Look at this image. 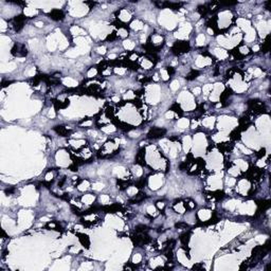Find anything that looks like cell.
I'll return each instance as SVG.
<instances>
[{
	"mask_svg": "<svg viewBox=\"0 0 271 271\" xmlns=\"http://www.w3.org/2000/svg\"><path fill=\"white\" fill-rule=\"evenodd\" d=\"M190 50V44L187 41H176L173 47V52L176 55H180Z\"/></svg>",
	"mask_w": 271,
	"mask_h": 271,
	"instance_id": "1",
	"label": "cell"
},
{
	"mask_svg": "<svg viewBox=\"0 0 271 271\" xmlns=\"http://www.w3.org/2000/svg\"><path fill=\"white\" fill-rule=\"evenodd\" d=\"M165 133H166L165 129H161V128H153V129L149 130V133H148L147 136H148V138H151V139H158V138L163 137Z\"/></svg>",
	"mask_w": 271,
	"mask_h": 271,
	"instance_id": "2",
	"label": "cell"
},
{
	"mask_svg": "<svg viewBox=\"0 0 271 271\" xmlns=\"http://www.w3.org/2000/svg\"><path fill=\"white\" fill-rule=\"evenodd\" d=\"M49 16H50V18H52L53 20H63L64 17H65V15H64L63 11H60V10H52L51 13L49 14Z\"/></svg>",
	"mask_w": 271,
	"mask_h": 271,
	"instance_id": "3",
	"label": "cell"
},
{
	"mask_svg": "<svg viewBox=\"0 0 271 271\" xmlns=\"http://www.w3.org/2000/svg\"><path fill=\"white\" fill-rule=\"evenodd\" d=\"M145 149L144 148H141L139 153L137 154V158H136V163L137 164H140V165H145Z\"/></svg>",
	"mask_w": 271,
	"mask_h": 271,
	"instance_id": "4",
	"label": "cell"
},
{
	"mask_svg": "<svg viewBox=\"0 0 271 271\" xmlns=\"http://www.w3.org/2000/svg\"><path fill=\"white\" fill-rule=\"evenodd\" d=\"M76 235L78 236V239H80V241H81V244L88 249L89 246H90V239H89V237H88L87 235L81 234V233H77Z\"/></svg>",
	"mask_w": 271,
	"mask_h": 271,
	"instance_id": "5",
	"label": "cell"
},
{
	"mask_svg": "<svg viewBox=\"0 0 271 271\" xmlns=\"http://www.w3.org/2000/svg\"><path fill=\"white\" fill-rule=\"evenodd\" d=\"M54 130L58 133V135L62 136V137H67V136L70 133V130L68 129V128H66V127H64V126H56L54 128Z\"/></svg>",
	"mask_w": 271,
	"mask_h": 271,
	"instance_id": "6",
	"label": "cell"
},
{
	"mask_svg": "<svg viewBox=\"0 0 271 271\" xmlns=\"http://www.w3.org/2000/svg\"><path fill=\"white\" fill-rule=\"evenodd\" d=\"M145 198H146V194L141 192V193H139L138 195H136L135 198L130 200V202H131V203H138V202H141L142 200H144Z\"/></svg>",
	"mask_w": 271,
	"mask_h": 271,
	"instance_id": "7",
	"label": "cell"
},
{
	"mask_svg": "<svg viewBox=\"0 0 271 271\" xmlns=\"http://www.w3.org/2000/svg\"><path fill=\"white\" fill-rule=\"evenodd\" d=\"M231 94H232V90L227 88L226 90H225L223 93H221V95H220V102H221V103L226 102L227 100L229 99V97L231 95Z\"/></svg>",
	"mask_w": 271,
	"mask_h": 271,
	"instance_id": "8",
	"label": "cell"
},
{
	"mask_svg": "<svg viewBox=\"0 0 271 271\" xmlns=\"http://www.w3.org/2000/svg\"><path fill=\"white\" fill-rule=\"evenodd\" d=\"M180 241L182 243V245H187L189 244V241H190V238H191V233L190 232H185L183 233L182 235H180Z\"/></svg>",
	"mask_w": 271,
	"mask_h": 271,
	"instance_id": "9",
	"label": "cell"
},
{
	"mask_svg": "<svg viewBox=\"0 0 271 271\" xmlns=\"http://www.w3.org/2000/svg\"><path fill=\"white\" fill-rule=\"evenodd\" d=\"M230 138L232 139V140H234V141L239 140V139H241V129H239V128H235L232 133H230Z\"/></svg>",
	"mask_w": 271,
	"mask_h": 271,
	"instance_id": "10",
	"label": "cell"
},
{
	"mask_svg": "<svg viewBox=\"0 0 271 271\" xmlns=\"http://www.w3.org/2000/svg\"><path fill=\"white\" fill-rule=\"evenodd\" d=\"M198 75H199V71H197V70H191V72L187 75V80L192 81V80H195Z\"/></svg>",
	"mask_w": 271,
	"mask_h": 271,
	"instance_id": "11",
	"label": "cell"
},
{
	"mask_svg": "<svg viewBox=\"0 0 271 271\" xmlns=\"http://www.w3.org/2000/svg\"><path fill=\"white\" fill-rule=\"evenodd\" d=\"M171 110H173V111H175L176 113H178V115H183V111H182V109L180 108V106L178 105V104H174V105L171 107Z\"/></svg>",
	"mask_w": 271,
	"mask_h": 271,
	"instance_id": "12",
	"label": "cell"
},
{
	"mask_svg": "<svg viewBox=\"0 0 271 271\" xmlns=\"http://www.w3.org/2000/svg\"><path fill=\"white\" fill-rule=\"evenodd\" d=\"M117 34H115V32H113V33L109 34L108 36H107V40H110V41H112V40H115V39H117Z\"/></svg>",
	"mask_w": 271,
	"mask_h": 271,
	"instance_id": "13",
	"label": "cell"
},
{
	"mask_svg": "<svg viewBox=\"0 0 271 271\" xmlns=\"http://www.w3.org/2000/svg\"><path fill=\"white\" fill-rule=\"evenodd\" d=\"M265 151H266L265 148H263V149H261V151H259V153H257V157H259V158H261V157L265 156Z\"/></svg>",
	"mask_w": 271,
	"mask_h": 271,
	"instance_id": "14",
	"label": "cell"
},
{
	"mask_svg": "<svg viewBox=\"0 0 271 271\" xmlns=\"http://www.w3.org/2000/svg\"><path fill=\"white\" fill-rule=\"evenodd\" d=\"M187 223H176V228H187Z\"/></svg>",
	"mask_w": 271,
	"mask_h": 271,
	"instance_id": "15",
	"label": "cell"
},
{
	"mask_svg": "<svg viewBox=\"0 0 271 271\" xmlns=\"http://www.w3.org/2000/svg\"><path fill=\"white\" fill-rule=\"evenodd\" d=\"M174 72H175V70L173 69V67H169V68H167V73H169V75L173 74Z\"/></svg>",
	"mask_w": 271,
	"mask_h": 271,
	"instance_id": "16",
	"label": "cell"
}]
</instances>
